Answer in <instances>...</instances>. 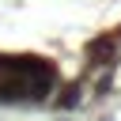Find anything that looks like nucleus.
I'll list each match as a JSON object with an SVG mask.
<instances>
[{"label":"nucleus","mask_w":121,"mask_h":121,"mask_svg":"<svg viewBox=\"0 0 121 121\" xmlns=\"http://www.w3.org/2000/svg\"><path fill=\"white\" fill-rule=\"evenodd\" d=\"M0 79H15L30 98H45L57 83V64L42 57H0Z\"/></svg>","instance_id":"nucleus-1"}]
</instances>
